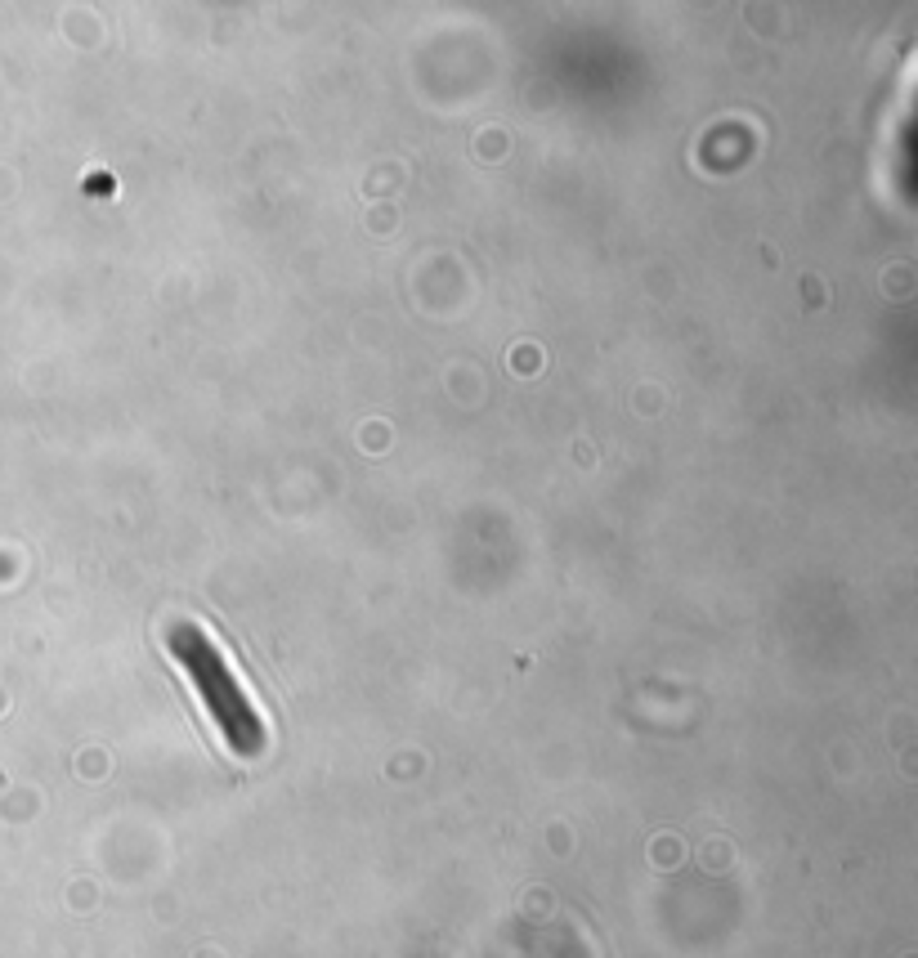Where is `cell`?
Wrapping results in <instances>:
<instances>
[{
  "label": "cell",
  "mask_w": 918,
  "mask_h": 958,
  "mask_svg": "<svg viewBox=\"0 0 918 958\" xmlns=\"http://www.w3.org/2000/svg\"><path fill=\"white\" fill-rule=\"evenodd\" d=\"M166 645H171L175 663L184 667V677L193 681V690L202 694L206 712L215 717V726L224 730L229 748L233 752H260L264 748V726H260V712L256 703L246 699L242 681L233 677V667L224 659V649L215 645V636L197 623H175L166 632Z\"/></svg>",
  "instance_id": "cell-1"
}]
</instances>
